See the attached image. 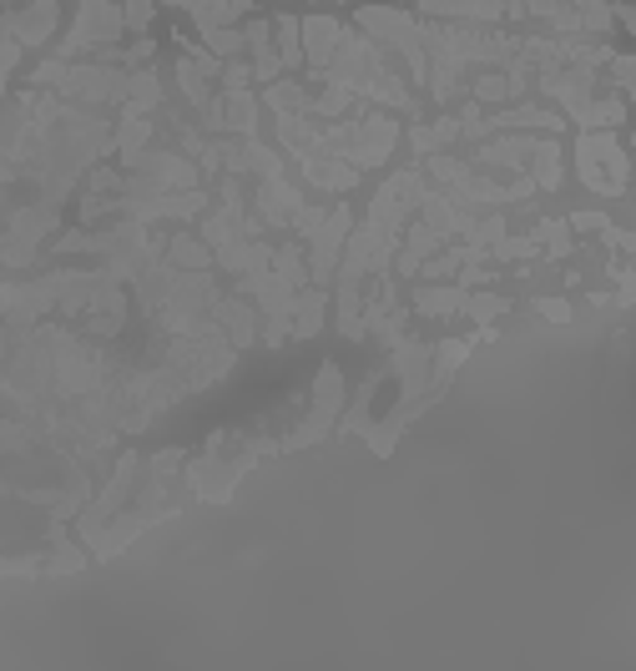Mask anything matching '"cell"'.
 <instances>
[{
  "instance_id": "8fae6325",
  "label": "cell",
  "mask_w": 636,
  "mask_h": 671,
  "mask_svg": "<svg viewBox=\"0 0 636 671\" xmlns=\"http://www.w3.org/2000/svg\"><path fill=\"white\" fill-rule=\"evenodd\" d=\"M167 5H182V11H192V15H198L202 5H208V0H167Z\"/></svg>"
},
{
  "instance_id": "6da1fadb",
  "label": "cell",
  "mask_w": 636,
  "mask_h": 671,
  "mask_svg": "<svg viewBox=\"0 0 636 671\" xmlns=\"http://www.w3.org/2000/svg\"><path fill=\"white\" fill-rule=\"evenodd\" d=\"M51 31H56V0H0V91L11 81L21 51L41 46Z\"/></svg>"
},
{
  "instance_id": "9c48e42d",
  "label": "cell",
  "mask_w": 636,
  "mask_h": 671,
  "mask_svg": "<svg viewBox=\"0 0 636 671\" xmlns=\"http://www.w3.org/2000/svg\"><path fill=\"white\" fill-rule=\"evenodd\" d=\"M540 313H546L550 324H571V309L561 299H540Z\"/></svg>"
},
{
  "instance_id": "5b68a950",
  "label": "cell",
  "mask_w": 636,
  "mask_h": 671,
  "mask_svg": "<svg viewBox=\"0 0 636 671\" xmlns=\"http://www.w3.org/2000/svg\"><path fill=\"white\" fill-rule=\"evenodd\" d=\"M465 299H470L465 288H420V293H414V303H420L424 313H455V309H465Z\"/></svg>"
},
{
  "instance_id": "7a4b0ae2",
  "label": "cell",
  "mask_w": 636,
  "mask_h": 671,
  "mask_svg": "<svg viewBox=\"0 0 636 671\" xmlns=\"http://www.w3.org/2000/svg\"><path fill=\"white\" fill-rule=\"evenodd\" d=\"M122 31H126V11H116V0H81V15H76L71 36L56 51V61H76V56H87L97 46H112Z\"/></svg>"
},
{
  "instance_id": "52a82bcc",
  "label": "cell",
  "mask_w": 636,
  "mask_h": 671,
  "mask_svg": "<svg viewBox=\"0 0 636 671\" xmlns=\"http://www.w3.org/2000/svg\"><path fill=\"white\" fill-rule=\"evenodd\" d=\"M278 41H283L278 61H283V66H299L303 61V46H299V21H293V15H278Z\"/></svg>"
},
{
  "instance_id": "3957f363",
  "label": "cell",
  "mask_w": 636,
  "mask_h": 671,
  "mask_svg": "<svg viewBox=\"0 0 636 671\" xmlns=\"http://www.w3.org/2000/svg\"><path fill=\"white\" fill-rule=\"evenodd\" d=\"M576 163H581L587 187H596L606 198L626 192V152L616 147V132H587L576 142Z\"/></svg>"
},
{
  "instance_id": "277c9868",
  "label": "cell",
  "mask_w": 636,
  "mask_h": 671,
  "mask_svg": "<svg viewBox=\"0 0 636 671\" xmlns=\"http://www.w3.org/2000/svg\"><path fill=\"white\" fill-rule=\"evenodd\" d=\"M344 233H349V208H338L334 217H319V227H313V278L324 283L328 273H334V258L338 248H344Z\"/></svg>"
},
{
  "instance_id": "8992f818",
  "label": "cell",
  "mask_w": 636,
  "mask_h": 671,
  "mask_svg": "<svg viewBox=\"0 0 636 671\" xmlns=\"http://www.w3.org/2000/svg\"><path fill=\"white\" fill-rule=\"evenodd\" d=\"M536 177H540V187H561V147L556 142H536Z\"/></svg>"
},
{
  "instance_id": "30bf717a",
  "label": "cell",
  "mask_w": 636,
  "mask_h": 671,
  "mask_svg": "<svg viewBox=\"0 0 636 671\" xmlns=\"http://www.w3.org/2000/svg\"><path fill=\"white\" fill-rule=\"evenodd\" d=\"M571 227H581V233H591V227H596V233H606V217H601V212H576Z\"/></svg>"
},
{
  "instance_id": "ba28073f",
  "label": "cell",
  "mask_w": 636,
  "mask_h": 671,
  "mask_svg": "<svg viewBox=\"0 0 636 671\" xmlns=\"http://www.w3.org/2000/svg\"><path fill=\"white\" fill-rule=\"evenodd\" d=\"M126 5V31H147L152 25V0H122Z\"/></svg>"
}]
</instances>
